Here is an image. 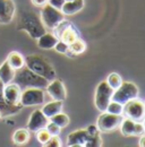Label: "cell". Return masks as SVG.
Masks as SVG:
<instances>
[{
	"label": "cell",
	"mask_w": 145,
	"mask_h": 147,
	"mask_svg": "<svg viewBox=\"0 0 145 147\" xmlns=\"http://www.w3.org/2000/svg\"><path fill=\"white\" fill-rule=\"evenodd\" d=\"M86 130H87V132H89L90 135H95V134L100 132L99 128H98L96 126H94V125H90V126L86 128Z\"/></svg>",
	"instance_id": "35"
},
{
	"label": "cell",
	"mask_w": 145,
	"mask_h": 147,
	"mask_svg": "<svg viewBox=\"0 0 145 147\" xmlns=\"http://www.w3.org/2000/svg\"><path fill=\"white\" fill-rule=\"evenodd\" d=\"M144 132H145V129H144V127H143V123H141V121H136L134 136H142Z\"/></svg>",
	"instance_id": "33"
},
{
	"label": "cell",
	"mask_w": 145,
	"mask_h": 147,
	"mask_svg": "<svg viewBox=\"0 0 145 147\" xmlns=\"http://www.w3.org/2000/svg\"><path fill=\"white\" fill-rule=\"evenodd\" d=\"M6 60L8 61V63H9L15 70L20 69L22 67L25 66V58L20 55L19 52H16V51H12V52L8 55Z\"/></svg>",
	"instance_id": "21"
},
{
	"label": "cell",
	"mask_w": 145,
	"mask_h": 147,
	"mask_svg": "<svg viewBox=\"0 0 145 147\" xmlns=\"http://www.w3.org/2000/svg\"><path fill=\"white\" fill-rule=\"evenodd\" d=\"M85 49H86V43L78 37L72 44H69V51L68 52H72V55H81L85 51Z\"/></svg>",
	"instance_id": "25"
},
{
	"label": "cell",
	"mask_w": 145,
	"mask_h": 147,
	"mask_svg": "<svg viewBox=\"0 0 145 147\" xmlns=\"http://www.w3.org/2000/svg\"><path fill=\"white\" fill-rule=\"evenodd\" d=\"M90 138V134L86 129H78L70 132L67 137V146L69 147H83Z\"/></svg>",
	"instance_id": "14"
},
{
	"label": "cell",
	"mask_w": 145,
	"mask_h": 147,
	"mask_svg": "<svg viewBox=\"0 0 145 147\" xmlns=\"http://www.w3.org/2000/svg\"><path fill=\"white\" fill-rule=\"evenodd\" d=\"M65 1H66V0H49L48 3H49L50 6L54 7V8H57V9H61V7L64 6Z\"/></svg>",
	"instance_id": "34"
},
{
	"label": "cell",
	"mask_w": 145,
	"mask_h": 147,
	"mask_svg": "<svg viewBox=\"0 0 145 147\" xmlns=\"http://www.w3.org/2000/svg\"><path fill=\"white\" fill-rule=\"evenodd\" d=\"M123 118H124L123 114H112L107 111L101 112L96 121V127L100 131H104V132L112 131L120 126Z\"/></svg>",
	"instance_id": "7"
},
{
	"label": "cell",
	"mask_w": 145,
	"mask_h": 147,
	"mask_svg": "<svg viewBox=\"0 0 145 147\" xmlns=\"http://www.w3.org/2000/svg\"><path fill=\"white\" fill-rule=\"evenodd\" d=\"M50 137H51V135L49 134V131L45 128H42L36 131V139H37V142L41 143L42 145L45 144V143L49 140Z\"/></svg>",
	"instance_id": "29"
},
{
	"label": "cell",
	"mask_w": 145,
	"mask_h": 147,
	"mask_svg": "<svg viewBox=\"0 0 145 147\" xmlns=\"http://www.w3.org/2000/svg\"><path fill=\"white\" fill-rule=\"evenodd\" d=\"M17 28L19 31H25L32 38L35 40L47 32V28L43 25L41 17L35 11H31V10H25L19 14Z\"/></svg>",
	"instance_id": "1"
},
{
	"label": "cell",
	"mask_w": 145,
	"mask_h": 147,
	"mask_svg": "<svg viewBox=\"0 0 145 147\" xmlns=\"http://www.w3.org/2000/svg\"><path fill=\"white\" fill-rule=\"evenodd\" d=\"M135 126H136V121H134L133 119L130 118H123L121 120V123H120V131L121 134L128 137V136H134L135 134Z\"/></svg>",
	"instance_id": "22"
},
{
	"label": "cell",
	"mask_w": 145,
	"mask_h": 147,
	"mask_svg": "<svg viewBox=\"0 0 145 147\" xmlns=\"http://www.w3.org/2000/svg\"><path fill=\"white\" fill-rule=\"evenodd\" d=\"M113 88H111L108 85V83L101 82L95 90V95H94V104L96 107V109L100 112H104L108 104L111 101L112 94H113Z\"/></svg>",
	"instance_id": "6"
},
{
	"label": "cell",
	"mask_w": 145,
	"mask_h": 147,
	"mask_svg": "<svg viewBox=\"0 0 145 147\" xmlns=\"http://www.w3.org/2000/svg\"><path fill=\"white\" fill-rule=\"evenodd\" d=\"M16 6L14 0H0V24H9L15 15Z\"/></svg>",
	"instance_id": "11"
},
{
	"label": "cell",
	"mask_w": 145,
	"mask_h": 147,
	"mask_svg": "<svg viewBox=\"0 0 145 147\" xmlns=\"http://www.w3.org/2000/svg\"><path fill=\"white\" fill-rule=\"evenodd\" d=\"M142 121H143V122H142V123H143V127H144V129H145V118L142 120Z\"/></svg>",
	"instance_id": "38"
},
{
	"label": "cell",
	"mask_w": 145,
	"mask_h": 147,
	"mask_svg": "<svg viewBox=\"0 0 145 147\" xmlns=\"http://www.w3.org/2000/svg\"><path fill=\"white\" fill-rule=\"evenodd\" d=\"M83 7H84V0H69V1H65L60 10L62 11L64 15H74L81 11Z\"/></svg>",
	"instance_id": "19"
},
{
	"label": "cell",
	"mask_w": 145,
	"mask_h": 147,
	"mask_svg": "<svg viewBox=\"0 0 145 147\" xmlns=\"http://www.w3.org/2000/svg\"><path fill=\"white\" fill-rule=\"evenodd\" d=\"M102 146V138L100 132L95 134V135H90L89 140L86 142L85 147H100Z\"/></svg>",
	"instance_id": "28"
},
{
	"label": "cell",
	"mask_w": 145,
	"mask_h": 147,
	"mask_svg": "<svg viewBox=\"0 0 145 147\" xmlns=\"http://www.w3.org/2000/svg\"><path fill=\"white\" fill-rule=\"evenodd\" d=\"M36 40H37V47L40 49H43V50L54 49V45L58 42V37L56 36L54 33H48V32H45L43 35H41Z\"/></svg>",
	"instance_id": "16"
},
{
	"label": "cell",
	"mask_w": 145,
	"mask_h": 147,
	"mask_svg": "<svg viewBox=\"0 0 145 147\" xmlns=\"http://www.w3.org/2000/svg\"><path fill=\"white\" fill-rule=\"evenodd\" d=\"M43 146L45 147H60L61 146V140L59 138V136H51L49 138V140L43 144Z\"/></svg>",
	"instance_id": "32"
},
{
	"label": "cell",
	"mask_w": 145,
	"mask_h": 147,
	"mask_svg": "<svg viewBox=\"0 0 145 147\" xmlns=\"http://www.w3.org/2000/svg\"><path fill=\"white\" fill-rule=\"evenodd\" d=\"M123 114L134 121H142L145 118V103L137 97L133 98L124 104Z\"/></svg>",
	"instance_id": "8"
},
{
	"label": "cell",
	"mask_w": 145,
	"mask_h": 147,
	"mask_svg": "<svg viewBox=\"0 0 145 147\" xmlns=\"http://www.w3.org/2000/svg\"><path fill=\"white\" fill-rule=\"evenodd\" d=\"M45 129L49 131V134H50L51 136H59V135H60V130H61V128H60L59 126H57L56 123L51 122L50 120H49V122L47 123Z\"/></svg>",
	"instance_id": "31"
},
{
	"label": "cell",
	"mask_w": 145,
	"mask_h": 147,
	"mask_svg": "<svg viewBox=\"0 0 145 147\" xmlns=\"http://www.w3.org/2000/svg\"><path fill=\"white\" fill-rule=\"evenodd\" d=\"M47 93L57 101H65L67 97V92H66V87L64 85V83L60 79L54 78V80L49 82L48 86L45 87Z\"/></svg>",
	"instance_id": "10"
},
{
	"label": "cell",
	"mask_w": 145,
	"mask_h": 147,
	"mask_svg": "<svg viewBox=\"0 0 145 147\" xmlns=\"http://www.w3.org/2000/svg\"><path fill=\"white\" fill-rule=\"evenodd\" d=\"M54 49H56V51H57V52H59V53L67 55V53H68V51H69V45H68L67 43H65V42H62V41L58 40V42H57V44L54 45Z\"/></svg>",
	"instance_id": "30"
},
{
	"label": "cell",
	"mask_w": 145,
	"mask_h": 147,
	"mask_svg": "<svg viewBox=\"0 0 145 147\" xmlns=\"http://www.w3.org/2000/svg\"><path fill=\"white\" fill-rule=\"evenodd\" d=\"M30 140V130L27 129H17L13 134V142L16 145H25Z\"/></svg>",
	"instance_id": "23"
},
{
	"label": "cell",
	"mask_w": 145,
	"mask_h": 147,
	"mask_svg": "<svg viewBox=\"0 0 145 147\" xmlns=\"http://www.w3.org/2000/svg\"><path fill=\"white\" fill-rule=\"evenodd\" d=\"M3 84L2 82L0 80V114L1 117H10V115H14L18 112H20V110L24 108L20 103L19 104H10L8 103L5 97H3Z\"/></svg>",
	"instance_id": "12"
},
{
	"label": "cell",
	"mask_w": 145,
	"mask_h": 147,
	"mask_svg": "<svg viewBox=\"0 0 145 147\" xmlns=\"http://www.w3.org/2000/svg\"><path fill=\"white\" fill-rule=\"evenodd\" d=\"M3 97L10 104H19L20 103V94L22 88L15 83H9L3 86Z\"/></svg>",
	"instance_id": "15"
},
{
	"label": "cell",
	"mask_w": 145,
	"mask_h": 147,
	"mask_svg": "<svg viewBox=\"0 0 145 147\" xmlns=\"http://www.w3.org/2000/svg\"><path fill=\"white\" fill-rule=\"evenodd\" d=\"M0 118H1V114H0Z\"/></svg>",
	"instance_id": "40"
},
{
	"label": "cell",
	"mask_w": 145,
	"mask_h": 147,
	"mask_svg": "<svg viewBox=\"0 0 145 147\" xmlns=\"http://www.w3.org/2000/svg\"><path fill=\"white\" fill-rule=\"evenodd\" d=\"M48 122H49V118H47L41 110H35L30 115V119L27 122V129L30 131L36 132L40 129L45 128Z\"/></svg>",
	"instance_id": "13"
},
{
	"label": "cell",
	"mask_w": 145,
	"mask_h": 147,
	"mask_svg": "<svg viewBox=\"0 0 145 147\" xmlns=\"http://www.w3.org/2000/svg\"><path fill=\"white\" fill-rule=\"evenodd\" d=\"M15 69L8 63V61H3L0 65V80L2 82L3 85H7L13 82L14 76H15Z\"/></svg>",
	"instance_id": "18"
},
{
	"label": "cell",
	"mask_w": 145,
	"mask_h": 147,
	"mask_svg": "<svg viewBox=\"0 0 145 147\" xmlns=\"http://www.w3.org/2000/svg\"><path fill=\"white\" fill-rule=\"evenodd\" d=\"M44 91L41 88H25L20 94V104L23 107H36L44 103Z\"/></svg>",
	"instance_id": "9"
},
{
	"label": "cell",
	"mask_w": 145,
	"mask_h": 147,
	"mask_svg": "<svg viewBox=\"0 0 145 147\" xmlns=\"http://www.w3.org/2000/svg\"><path fill=\"white\" fill-rule=\"evenodd\" d=\"M31 1H32V3H33L35 7H43L44 5L48 3L49 0H31Z\"/></svg>",
	"instance_id": "36"
},
{
	"label": "cell",
	"mask_w": 145,
	"mask_h": 147,
	"mask_svg": "<svg viewBox=\"0 0 145 147\" xmlns=\"http://www.w3.org/2000/svg\"><path fill=\"white\" fill-rule=\"evenodd\" d=\"M61 110H62V101L54 100V101L47 103V104L42 108V110L41 111L43 112V114H44L47 118L50 119L51 117H54V114L61 112Z\"/></svg>",
	"instance_id": "20"
},
{
	"label": "cell",
	"mask_w": 145,
	"mask_h": 147,
	"mask_svg": "<svg viewBox=\"0 0 145 147\" xmlns=\"http://www.w3.org/2000/svg\"><path fill=\"white\" fill-rule=\"evenodd\" d=\"M138 145L141 147H145V135L143 134L142 135V137H141V139H140V142H138Z\"/></svg>",
	"instance_id": "37"
},
{
	"label": "cell",
	"mask_w": 145,
	"mask_h": 147,
	"mask_svg": "<svg viewBox=\"0 0 145 147\" xmlns=\"http://www.w3.org/2000/svg\"><path fill=\"white\" fill-rule=\"evenodd\" d=\"M78 37H79V35H78L77 30L69 23V24L62 30V32L59 34L58 40H60V41H62V42H65V43H67V44L69 45V44H72L74 41H76Z\"/></svg>",
	"instance_id": "17"
},
{
	"label": "cell",
	"mask_w": 145,
	"mask_h": 147,
	"mask_svg": "<svg viewBox=\"0 0 145 147\" xmlns=\"http://www.w3.org/2000/svg\"><path fill=\"white\" fill-rule=\"evenodd\" d=\"M66 1H69V0H66Z\"/></svg>",
	"instance_id": "39"
},
{
	"label": "cell",
	"mask_w": 145,
	"mask_h": 147,
	"mask_svg": "<svg viewBox=\"0 0 145 147\" xmlns=\"http://www.w3.org/2000/svg\"><path fill=\"white\" fill-rule=\"evenodd\" d=\"M137 96H138L137 86L131 82H123L121 85L117 90L113 91L111 100L124 105L128 101H130L133 98H136Z\"/></svg>",
	"instance_id": "4"
},
{
	"label": "cell",
	"mask_w": 145,
	"mask_h": 147,
	"mask_svg": "<svg viewBox=\"0 0 145 147\" xmlns=\"http://www.w3.org/2000/svg\"><path fill=\"white\" fill-rule=\"evenodd\" d=\"M49 120L51 122L56 123L57 126H59L60 128H66L69 125V117L66 113H62V112H59V113L54 114V117H51Z\"/></svg>",
	"instance_id": "24"
},
{
	"label": "cell",
	"mask_w": 145,
	"mask_h": 147,
	"mask_svg": "<svg viewBox=\"0 0 145 147\" xmlns=\"http://www.w3.org/2000/svg\"><path fill=\"white\" fill-rule=\"evenodd\" d=\"M106 82L108 83V85L111 87V88L117 90V88L121 85L123 79H121L120 75H118L117 73H111L108 77H107V80H106Z\"/></svg>",
	"instance_id": "26"
},
{
	"label": "cell",
	"mask_w": 145,
	"mask_h": 147,
	"mask_svg": "<svg viewBox=\"0 0 145 147\" xmlns=\"http://www.w3.org/2000/svg\"><path fill=\"white\" fill-rule=\"evenodd\" d=\"M13 83L17 84L20 88H41L45 90L49 84V80L33 73L26 66L22 67L15 71Z\"/></svg>",
	"instance_id": "2"
},
{
	"label": "cell",
	"mask_w": 145,
	"mask_h": 147,
	"mask_svg": "<svg viewBox=\"0 0 145 147\" xmlns=\"http://www.w3.org/2000/svg\"><path fill=\"white\" fill-rule=\"evenodd\" d=\"M106 111L109 112V113H112V114H123L124 105L111 100L110 103L108 104V107H107V109H106Z\"/></svg>",
	"instance_id": "27"
},
{
	"label": "cell",
	"mask_w": 145,
	"mask_h": 147,
	"mask_svg": "<svg viewBox=\"0 0 145 147\" xmlns=\"http://www.w3.org/2000/svg\"><path fill=\"white\" fill-rule=\"evenodd\" d=\"M25 66L33 73L48 79L49 82L57 78L56 70L49 60L41 55H30L25 57Z\"/></svg>",
	"instance_id": "3"
},
{
	"label": "cell",
	"mask_w": 145,
	"mask_h": 147,
	"mask_svg": "<svg viewBox=\"0 0 145 147\" xmlns=\"http://www.w3.org/2000/svg\"><path fill=\"white\" fill-rule=\"evenodd\" d=\"M40 17H41L43 25L45 26V28L54 30L61 20L65 19V15L62 14L60 9H57L52 6H50L49 3H47L42 7Z\"/></svg>",
	"instance_id": "5"
}]
</instances>
